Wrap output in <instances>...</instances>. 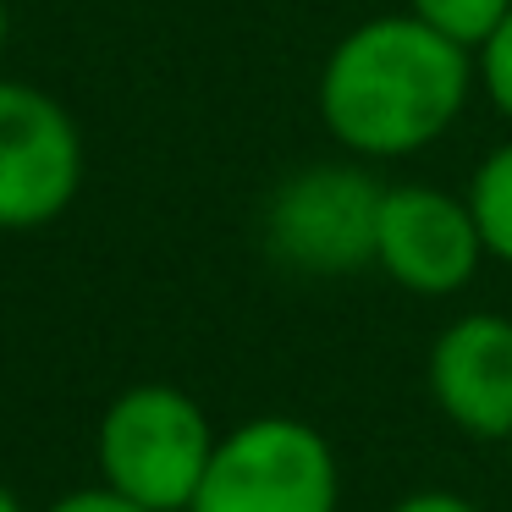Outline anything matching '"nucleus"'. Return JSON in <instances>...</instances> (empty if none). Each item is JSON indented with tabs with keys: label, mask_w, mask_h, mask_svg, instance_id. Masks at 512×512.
<instances>
[{
	"label": "nucleus",
	"mask_w": 512,
	"mask_h": 512,
	"mask_svg": "<svg viewBox=\"0 0 512 512\" xmlns=\"http://www.w3.org/2000/svg\"><path fill=\"white\" fill-rule=\"evenodd\" d=\"M474 67H479V89H485V100L496 105V111L507 116V127H512V17L485 39V50L474 56Z\"/></svg>",
	"instance_id": "nucleus-10"
},
{
	"label": "nucleus",
	"mask_w": 512,
	"mask_h": 512,
	"mask_svg": "<svg viewBox=\"0 0 512 512\" xmlns=\"http://www.w3.org/2000/svg\"><path fill=\"white\" fill-rule=\"evenodd\" d=\"M468 210H474V226L485 237V254L496 265H512V138L496 144L468 177Z\"/></svg>",
	"instance_id": "nucleus-8"
},
{
	"label": "nucleus",
	"mask_w": 512,
	"mask_h": 512,
	"mask_svg": "<svg viewBox=\"0 0 512 512\" xmlns=\"http://www.w3.org/2000/svg\"><path fill=\"white\" fill-rule=\"evenodd\" d=\"M45 512H149V507L127 501L122 490H111V485H83V490H67V496H56Z\"/></svg>",
	"instance_id": "nucleus-11"
},
{
	"label": "nucleus",
	"mask_w": 512,
	"mask_h": 512,
	"mask_svg": "<svg viewBox=\"0 0 512 512\" xmlns=\"http://www.w3.org/2000/svg\"><path fill=\"white\" fill-rule=\"evenodd\" d=\"M408 12L419 17V23H430L435 34H446L452 45H463L479 56L485 39L512 17V0H408Z\"/></svg>",
	"instance_id": "nucleus-9"
},
{
	"label": "nucleus",
	"mask_w": 512,
	"mask_h": 512,
	"mask_svg": "<svg viewBox=\"0 0 512 512\" xmlns=\"http://www.w3.org/2000/svg\"><path fill=\"white\" fill-rule=\"evenodd\" d=\"M0 512H28V507H23V496H17L12 485H0Z\"/></svg>",
	"instance_id": "nucleus-13"
},
{
	"label": "nucleus",
	"mask_w": 512,
	"mask_h": 512,
	"mask_svg": "<svg viewBox=\"0 0 512 512\" xmlns=\"http://www.w3.org/2000/svg\"><path fill=\"white\" fill-rule=\"evenodd\" d=\"M391 512H479V501L457 496V490H413Z\"/></svg>",
	"instance_id": "nucleus-12"
},
{
	"label": "nucleus",
	"mask_w": 512,
	"mask_h": 512,
	"mask_svg": "<svg viewBox=\"0 0 512 512\" xmlns=\"http://www.w3.org/2000/svg\"><path fill=\"white\" fill-rule=\"evenodd\" d=\"M507 457H512V441H507Z\"/></svg>",
	"instance_id": "nucleus-15"
},
{
	"label": "nucleus",
	"mask_w": 512,
	"mask_h": 512,
	"mask_svg": "<svg viewBox=\"0 0 512 512\" xmlns=\"http://www.w3.org/2000/svg\"><path fill=\"white\" fill-rule=\"evenodd\" d=\"M215 441L221 435L199 397H188L171 380H138L100 413V430H94L100 485L122 490L149 512H188L215 457Z\"/></svg>",
	"instance_id": "nucleus-2"
},
{
	"label": "nucleus",
	"mask_w": 512,
	"mask_h": 512,
	"mask_svg": "<svg viewBox=\"0 0 512 512\" xmlns=\"http://www.w3.org/2000/svg\"><path fill=\"white\" fill-rule=\"evenodd\" d=\"M485 237L463 193L430 182H391L380 204L375 270L413 298H452L485 265Z\"/></svg>",
	"instance_id": "nucleus-6"
},
{
	"label": "nucleus",
	"mask_w": 512,
	"mask_h": 512,
	"mask_svg": "<svg viewBox=\"0 0 512 512\" xmlns=\"http://www.w3.org/2000/svg\"><path fill=\"white\" fill-rule=\"evenodd\" d=\"M430 402L468 441H512V314H457L424 358Z\"/></svg>",
	"instance_id": "nucleus-7"
},
{
	"label": "nucleus",
	"mask_w": 512,
	"mask_h": 512,
	"mask_svg": "<svg viewBox=\"0 0 512 512\" xmlns=\"http://www.w3.org/2000/svg\"><path fill=\"white\" fill-rule=\"evenodd\" d=\"M474 89V50L452 45L413 12H386L331 45L314 105L353 160H408L452 133Z\"/></svg>",
	"instance_id": "nucleus-1"
},
{
	"label": "nucleus",
	"mask_w": 512,
	"mask_h": 512,
	"mask_svg": "<svg viewBox=\"0 0 512 512\" xmlns=\"http://www.w3.org/2000/svg\"><path fill=\"white\" fill-rule=\"evenodd\" d=\"M188 512H342V463L320 424L259 413L215 441Z\"/></svg>",
	"instance_id": "nucleus-4"
},
{
	"label": "nucleus",
	"mask_w": 512,
	"mask_h": 512,
	"mask_svg": "<svg viewBox=\"0 0 512 512\" xmlns=\"http://www.w3.org/2000/svg\"><path fill=\"white\" fill-rule=\"evenodd\" d=\"M386 182L364 160H314L270 188L259 237L281 270L309 281H342L375 265Z\"/></svg>",
	"instance_id": "nucleus-3"
},
{
	"label": "nucleus",
	"mask_w": 512,
	"mask_h": 512,
	"mask_svg": "<svg viewBox=\"0 0 512 512\" xmlns=\"http://www.w3.org/2000/svg\"><path fill=\"white\" fill-rule=\"evenodd\" d=\"M0 50H6V0H0Z\"/></svg>",
	"instance_id": "nucleus-14"
},
{
	"label": "nucleus",
	"mask_w": 512,
	"mask_h": 512,
	"mask_svg": "<svg viewBox=\"0 0 512 512\" xmlns=\"http://www.w3.org/2000/svg\"><path fill=\"white\" fill-rule=\"evenodd\" d=\"M83 188V133L56 94L0 78V232L61 221Z\"/></svg>",
	"instance_id": "nucleus-5"
}]
</instances>
